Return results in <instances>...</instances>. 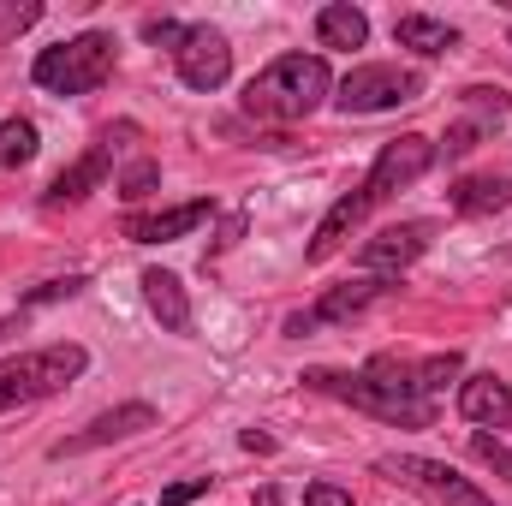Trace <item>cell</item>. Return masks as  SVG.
<instances>
[{
	"label": "cell",
	"instance_id": "1",
	"mask_svg": "<svg viewBox=\"0 0 512 506\" xmlns=\"http://www.w3.org/2000/svg\"><path fill=\"white\" fill-rule=\"evenodd\" d=\"M459 370H465L459 352H435V358H417V364L382 352L364 370H310L304 387H316L328 399H346L352 411H370L393 429H429L435 423V393Z\"/></svg>",
	"mask_w": 512,
	"mask_h": 506
},
{
	"label": "cell",
	"instance_id": "2",
	"mask_svg": "<svg viewBox=\"0 0 512 506\" xmlns=\"http://www.w3.org/2000/svg\"><path fill=\"white\" fill-rule=\"evenodd\" d=\"M334 78H328V60L322 54H280L268 72H256L245 84V114L251 120H274V126H292V120H310L322 102H328Z\"/></svg>",
	"mask_w": 512,
	"mask_h": 506
},
{
	"label": "cell",
	"instance_id": "3",
	"mask_svg": "<svg viewBox=\"0 0 512 506\" xmlns=\"http://www.w3.org/2000/svg\"><path fill=\"white\" fill-rule=\"evenodd\" d=\"M114 54H120V42L108 30H84V36H72L60 48H42L30 78L42 90H54V96H90V90H102L114 78Z\"/></svg>",
	"mask_w": 512,
	"mask_h": 506
},
{
	"label": "cell",
	"instance_id": "4",
	"mask_svg": "<svg viewBox=\"0 0 512 506\" xmlns=\"http://www.w3.org/2000/svg\"><path fill=\"white\" fill-rule=\"evenodd\" d=\"M84 370H90V352L78 340H54V346H36L24 358H6L0 364V411L48 399V393H66Z\"/></svg>",
	"mask_w": 512,
	"mask_h": 506
},
{
	"label": "cell",
	"instance_id": "5",
	"mask_svg": "<svg viewBox=\"0 0 512 506\" xmlns=\"http://www.w3.org/2000/svg\"><path fill=\"white\" fill-rule=\"evenodd\" d=\"M417 96H423V78L405 66H352L334 90V108L340 114H387V108L417 102Z\"/></svg>",
	"mask_w": 512,
	"mask_h": 506
},
{
	"label": "cell",
	"instance_id": "6",
	"mask_svg": "<svg viewBox=\"0 0 512 506\" xmlns=\"http://www.w3.org/2000/svg\"><path fill=\"white\" fill-rule=\"evenodd\" d=\"M387 477H399V483H411V489H423L429 501L441 506H495L471 477H459L453 465H441V459H417V453H387L382 459Z\"/></svg>",
	"mask_w": 512,
	"mask_h": 506
},
{
	"label": "cell",
	"instance_id": "7",
	"mask_svg": "<svg viewBox=\"0 0 512 506\" xmlns=\"http://www.w3.org/2000/svg\"><path fill=\"white\" fill-rule=\"evenodd\" d=\"M173 66H179V84L185 90H221L227 84V72H233V48H227V36L215 30V24H185V36H179V48H173Z\"/></svg>",
	"mask_w": 512,
	"mask_h": 506
},
{
	"label": "cell",
	"instance_id": "8",
	"mask_svg": "<svg viewBox=\"0 0 512 506\" xmlns=\"http://www.w3.org/2000/svg\"><path fill=\"white\" fill-rule=\"evenodd\" d=\"M387 292V280H346V286H328L310 310H298V316H286V334L292 340H304V334H316V328H334V322H352V316H364L376 298Z\"/></svg>",
	"mask_w": 512,
	"mask_h": 506
},
{
	"label": "cell",
	"instance_id": "9",
	"mask_svg": "<svg viewBox=\"0 0 512 506\" xmlns=\"http://www.w3.org/2000/svg\"><path fill=\"white\" fill-rule=\"evenodd\" d=\"M435 167V143L423 137V131H405V137H393V143H382V155H376V167H370V179H364V191L382 203V197H393L399 185H411V179H423Z\"/></svg>",
	"mask_w": 512,
	"mask_h": 506
},
{
	"label": "cell",
	"instance_id": "10",
	"mask_svg": "<svg viewBox=\"0 0 512 506\" xmlns=\"http://www.w3.org/2000/svg\"><path fill=\"white\" fill-rule=\"evenodd\" d=\"M429 239H435V221H399V227H382L376 239L358 245V268H364L370 280L399 274V268H411L417 256L429 251Z\"/></svg>",
	"mask_w": 512,
	"mask_h": 506
},
{
	"label": "cell",
	"instance_id": "11",
	"mask_svg": "<svg viewBox=\"0 0 512 506\" xmlns=\"http://www.w3.org/2000/svg\"><path fill=\"white\" fill-rule=\"evenodd\" d=\"M143 429H155V411H149V405H114V411H102L90 429H78V435L54 441V459L96 453V447H108V441H131V435H143Z\"/></svg>",
	"mask_w": 512,
	"mask_h": 506
},
{
	"label": "cell",
	"instance_id": "12",
	"mask_svg": "<svg viewBox=\"0 0 512 506\" xmlns=\"http://www.w3.org/2000/svg\"><path fill=\"white\" fill-rule=\"evenodd\" d=\"M203 221H215V203H209V197L179 203V209H161V215H126V221H120V233H126L131 245H167V239L197 233Z\"/></svg>",
	"mask_w": 512,
	"mask_h": 506
},
{
	"label": "cell",
	"instance_id": "13",
	"mask_svg": "<svg viewBox=\"0 0 512 506\" xmlns=\"http://www.w3.org/2000/svg\"><path fill=\"white\" fill-rule=\"evenodd\" d=\"M108 167H114V131H108L102 143H90V155H84V161H72V167H66V173H60V179L42 191V203H48V209L84 203V197H90V191L108 179Z\"/></svg>",
	"mask_w": 512,
	"mask_h": 506
},
{
	"label": "cell",
	"instance_id": "14",
	"mask_svg": "<svg viewBox=\"0 0 512 506\" xmlns=\"http://www.w3.org/2000/svg\"><path fill=\"white\" fill-rule=\"evenodd\" d=\"M459 417L477 423V429H512V381L507 376L459 381Z\"/></svg>",
	"mask_w": 512,
	"mask_h": 506
},
{
	"label": "cell",
	"instance_id": "15",
	"mask_svg": "<svg viewBox=\"0 0 512 506\" xmlns=\"http://www.w3.org/2000/svg\"><path fill=\"white\" fill-rule=\"evenodd\" d=\"M370 209H376V197H370L364 185H358V191H346V197L322 215V227H316V239H310V251H304V256H310V262H328V256H334L346 239H352V233H358V221H364Z\"/></svg>",
	"mask_w": 512,
	"mask_h": 506
},
{
	"label": "cell",
	"instance_id": "16",
	"mask_svg": "<svg viewBox=\"0 0 512 506\" xmlns=\"http://www.w3.org/2000/svg\"><path fill=\"white\" fill-rule=\"evenodd\" d=\"M143 304L155 310V322H161L167 334H191V298H185L179 274H167V268H143Z\"/></svg>",
	"mask_w": 512,
	"mask_h": 506
},
{
	"label": "cell",
	"instance_id": "17",
	"mask_svg": "<svg viewBox=\"0 0 512 506\" xmlns=\"http://www.w3.org/2000/svg\"><path fill=\"white\" fill-rule=\"evenodd\" d=\"M393 42L411 48V54H423V60H435V54L459 48V30L447 18H429V12H399L393 18Z\"/></svg>",
	"mask_w": 512,
	"mask_h": 506
},
{
	"label": "cell",
	"instance_id": "18",
	"mask_svg": "<svg viewBox=\"0 0 512 506\" xmlns=\"http://www.w3.org/2000/svg\"><path fill=\"white\" fill-rule=\"evenodd\" d=\"M316 42H322V48H364V42H370V18H364L358 6L334 0V6L316 12Z\"/></svg>",
	"mask_w": 512,
	"mask_h": 506
},
{
	"label": "cell",
	"instance_id": "19",
	"mask_svg": "<svg viewBox=\"0 0 512 506\" xmlns=\"http://www.w3.org/2000/svg\"><path fill=\"white\" fill-rule=\"evenodd\" d=\"M447 203L459 209V215H501L512 209V179H459L453 191H447Z\"/></svg>",
	"mask_w": 512,
	"mask_h": 506
},
{
	"label": "cell",
	"instance_id": "20",
	"mask_svg": "<svg viewBox=\"0 0 512 506\" xmlns=\"http://www.w3.org/2000/svg\"><path fill=\"white\" fill-rule=\"evenodd\" d=\"M36 126L30 120H0V167H30L36 161Z\"/></svg>",
	"mask_w": 512,
	"mask_h": 506
},
{
	"label": "cell",
	"instance_id": "21",
	"mask_svg": "<svg viewBox=\"0 0 512 506\" xmlns=\"http://www.w3.org/2000/svg\"><path fill=\"white\" fill-rule=\"evenodd\" d=\"M471 459H483V465H495V471H501V477L512 483V453L501 447V435H489V429H477V435H471Z\"/></svg>",
	"mask_w": 512,
	"mask_h": 506
},
{
	"label": "cell",
	"instance_id": "22",
	"mask_svg": "<svg viewBox=\"0 0 512 506\" xmlns=\"http://www.w3.org/2000/svg\"><path fill=\"white\" fill-rule=\"evenodd\" d=\"M84 286H90L84 274H66V280H42V286H36V292H30V298H24L18 310H36V304H54V298H78Z\"/></svg>",
	"mask_w": 512,
	"mask_h": 506
},
{
	"label": "cell",
	"instance_id": "23",
	"mask_svg": "<svg viewBox=\"0 0 512 506\" xmlns=\"http://www.w3.org/2000/svg\"><path fill=\"white\" fill-rule=\"evenodd\" d=\"M155 179H161V167H155V161H131L126 179H120V197H149V191H155Z\"/></svg>",
	"mask_w": 512,
	"mask_h": 506
},
{
	"label": "cell",
	"instance_id": "24",
	"mask_svg": "<svg viewBox=\"0 0 512 506\" xmlns=\"http://www.w3.org/2000/svg\"><path fill=\"white\" fill-rule=\"evenodd\" d=\"M36 18H42L36 0H24V6H0V36H18V30H30Z\"/></svg>",
	"mask_w": 512,
	"mask_h": 506
},
{
	"label": "cell",
	"instance_id": "25",
	"mask_svg": "<svg viewBox=\"0 0 512 506\" xmlns=\"http://www.w3.org/2000/svg\"><path fill=\"white\" fill-rule=\"evenodd\" d=\"M304 506H352V489H340V483H310V489H304Z\"/></svg>",
	"mask_w": 512,
	"mask_h": 506
},
{
	"label": "cell",
	"instance_id": "26",
	"mask_svg": "<svg viewBox=\"0 0 512 506\" xmlns=\"http://www.w3.org/2000/svg\"><path fill=\"white\" fill-rule=\"evenodd\" d=\"M203 495H209V477H191V483H173L161 495V506H191V501H203Z\"/></svg>",
	"mask_w": 512,
	"mask_h": 506
},
{
	"label": "cell",
	"instance_id": "27",
	"mask_svg": "<svg viewBox=\"0 0 512 506\" xmlns=\"http://www.w3.org/2000/svg\"><path fill=\"white\" fill-rule=\"evenodd\" d=\"M143 36H149V42H167V48H179L185 24H173V18H149V24H143Z\"/></svg>",
	"mask_w": 512,
	"mask_h": 506
},
{
	"label": "cell",
	"instance_id": "28",
	"mask_svg": "<svg viewBox=\"0 0 512 506\" xmlns=\"http://www.w3.org/2000/svg\"><path fill=\"white\" fill-rule=\"evenodd\" d=\"M239 447H245V453H274V435H262V429H245V435H239Z\"/></svg>",
	"mask_w": 512,
	"mask_h": 506
},
{
	"label": "cell",
	"instance_id": "29",
	"mask_svg": "<svg viewBox=\"0 0 512 506\" xmlns=\"http://www.w3.org/2000/svg\"><path fill=\"white\" fill-rule=\"evenodd\" d=\"M251 506H286V501H280V489H256Z\"/></svg>",
	"mask_w": 512,
	"mask_h": 506
},
{
	"label": "cell",
	"instance_id": "30",
	"mask_svg": "<svg viewBox=\"0 0 512 506\" xmlns=\"http://www.w3.org/2000/svg\"><path fill=\"white\" fill-rule=\"evenodd\" d=\"M12 328H24V310H18V316H0V340H6Z\"/></svg>",
	"mask_w": 512,
	"mask_h": 506
},
{
	"label": "cell",
	"instance_id": "31",
	"mask_svg": "<svg viewBox=\"0 0 512 506\" xmlns=\"http://www.w3.org/2000/svg\"><path fill=\"white\" fill-rule=\"evenodd\" d=\"M507 6H512V0H507Z\"/></svg>",
	"mask_w": 512,
	"mask_h": 506
}]
</instances>
